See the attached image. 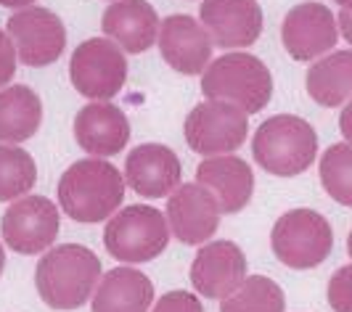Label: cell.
Here are the masks:
<instances>
[{
  "label": "cell",
  "instance_id": "26",
  "mask_svg": "<svg viewBox=\"0 0 352 312\" xmlns=\"http://www.w3.org/2000/svg\"><path fill=\"white\" fill-rule=\"evenodd\" d=\"M326 296L334 312H352V265L339 267L331 276Z\"/></svg>",
  "mask_w": 352,
  "mask_h": 312
},
{
  "label": "cell",
  "instance_id": "25",
  "mask_svg": "<svg viewBox=\"0 0 352 312\" xmlns=\"http://www.w3.org/2000/svg\"><path fill=\"white\" fill-rule=\"evenodd\" d=\"M320 183L334 201L352 207V143H334L320 156Z\"/></svg>",
  "mask_w": 352,
  "mask_h": 312
},
{
  "label": "cell",
  "instance_id": "2",
  "mask_svg": "<svg viewBox=\"0 0 352 312\" xmlns=\"http://www.w3.org/2000/svg\"><path fill=\"white\" fill-rule=\"evenodd\" d=\"M101 276V260L88 246L61 243L48 249L37 262L35 286L51 310H77L96 294Z\"/></svg>",
  "mask_w": 352,
  "mask_h": 312
},
{
  "label": "cell",
  "instance_id": "19",
  "mask_svg": "<svg viewBox=\"0 0 352 312\" xmlns=\"http://www.w3.org/2000/svg\"><path fill=\"white\" fill-rule=\"evenodd\" d=\"M104 35L124 53H143L159 37V14L146 0H117L104 11Z\"/></svg>",
  "mask_w": 352,
  "mask_h": 312
},
{
  "label": "cell",
  "instance_id": "30",
  "mask_svg": "<svg viewBox=\"0 0 352 312\" xmlns=\"http://www.w3.org/2000/svg\"><path fill=\"white\" fill-rule=\"evenodd\" d=\"M339 130H342V135L352 143V101L344 106V111L339 114Z\"/></svg>",
  "mask_w": 352,
  "mask_h": 312
},
{
  "label": "cell",
  "instance_id": "14",
  "mask_svg": "<svg viewBox=\"0 0 352 312\" xmlns=\"http://www.w3.org/2000/svg\"><path fill=\"white\" fill-rule=\"evenodd\" d=\"M212 37L201 21L186 14H173L159 27V51L167 67L177 74H204L212 64Z\"/></svg>",
  "mask_w": 352,
  "mask_h": 312
},
{
  "label": "cell",
  "instance_id": "21",
  "mask_svg": "<svg viewBox=\"0 0 352 312\" xmlns=\"http://www.w3.org/2000/svg\"><path fill=\"white\" fill-rule=\"evenodd\" d=\"M43 124V101L32 87L11 85L0 90V143L19 146Z\"/></svg>",
  "mask_w": 352,
  "mask_h": 312
},
{
  "label": "cell",
  "instance_id": "5",
  "mask_svg": "<svg viewBox=\"0 0 352 312\" xmlns=\"http://www.w3.org/2000/svg\"><path fill=\"white\" fill-rule=\"evenodd\" d=\"M104 243L106 252L124 265L157 260L170 243L167 217L154 207L130 204L106 223Z\"/></svg>",
  "mask_w": 352,
  "mask_h": 312
},
{
  "label": "cell",
  "instance_id": "3",
  "mask_svg": "<svg viewBox=\"0 0 352 312\" xmlns=\"http://www.w3.org/2000/svg\"><path fill=\"white\" fill-rule=\"evenodd\" d=\"M318 154L313 124L294 114H276L265 120L252 138V156L265 172L276 177L302 175Z\"/></svg>",
  "mask_w": 352,
  "mask_h": 312
},
{
  "label": "cell",
  "instance_id": "15",
  "mask_svg": "<svg viewBox=\"0 0 352 312\" xmlns=\"http://www.w3.org/2000/svg\"><path fill=\"white\" fill-rule=\"evenodd\" d=\"M201 24L217 48H249L263 35V8L257 0H204Z\"/></svg>",
  "mask_w": 352,
  "mask_h": 312
},
{
  "label": "cell",
  "instance_id": "13",
  "mask_svg": "<svg viewBox=\"0 0 352 312\" xmlns=\"http://www.w3.org/2000/svg\"><path fill=\"white\" fill-rule=\"evenodd\" d=\"M247 280V257L233 241H210L191 265V283L207 299H226Z\"/></svg>",
  "mask_w": 352,
  "mask_h": 312
},
{
  "label": "cell",
  "instance_id": "7",
  "mask_svg": "<svg viewBox=\"0 0 352 312\" xmlns=\"http://www.w3.org/2000/svg\"><path fill=\"white\" fill-rule=\"evenodd\" d=\"M69 77L80 96L93 104H109L127 82L124 51L106 37H90L72 53Z\"/></svg>",
  "mask_w": 352,
  "mask_h": 312
},
{
  "label": "cell",
  "instance_id": "18",
  "mask_svg": "<svg viewBox=\"0 0 352 312\" xmlns=\"http://www.w3.org/2000/svg\"><path fill=\"white\" fill-rule=\"evenodd\" d=\"M196 183L214 193L223 214H236L254 196V172L241 156H210L196 167Z\"/></svg>",
  "mask_w": 352,
  "mask_h": 312
},
{
  "label": "cell",
  "instance_id": "1",
  "mask_svg": "<svg viewBox=\"0 0 352 312\" xmlns=\"http://www.w3.org/2000/svg\"><path fill=\"white\" fill-rule=\"evenodd\" d=\"M124 175L106 159H80L58 180V204L74 223H104L124 201Z\"/></svg>",
  "mask_w": 352,
  "mask_h": 312
},
{
  "label": "cell",
  "instance_id": "33",
  "mask_svg": "<svg viewBox=\"0 0 352 312\" xmlns=\"http://www.w3.org/2000/svg\"><path fill=\"white\" fill-rule=\"evenodd\" d=\"M336 3H339L344 11H352V0H336Z\"/></svg>",
  "mask_w": 352,
  "mask_h": 312
},
{
  "label": "cell",
  "instance_id": "24",
  "mask_svg": "<svg viewBox=\"0 0 352 312\" xmlns=\"http://www.w3.org/2000/svg\"><path fill=\"white\" fill-rule=\"evenodd\" d=\"M37 183V164L21 146H0V201H19Z\"/></svg>",
  "mask_w": 352,
  "mask_h": 312
},
{
  "label": "cell",
  "instance_id": "29",
  "mask_svg": "<svg viewBox=\"0 0 352 312\" xmlns=\"http://www.w3.org/2000/svg\"><path fill=\"white\" fill-rule=\"evenodd\" d=\"M336 24H339V35L352 45V11H344V8H342V11H339V19H336Z\"/></svg>",
  "mask_w": 352,
  "mask_h": 312
},
{
  "label": "cell",
  "instance_id": "23",
  "mask_svg": "<svg viewBox=\"0 0 352 312\" xmlns=\"http://www.w3.org/2000/svg\"><path fill=\"white\" fill-rule=\"evenodd\" d=\"M283 289L267 276L247 278L230 296L220 302V312H283Z\"/></svg>",
  "mask_w": 352,
  "mask_h": 312
},
{
  "label": "cell",
  "instance_id": "32",
  "mask_svg": "<svg viewBox=\"0 0 352 312\" xmlns=\"http://www.w3.org/2000/svg\"><path fill=\"white\" fill-rule=\"evenodd\" d=\"M3 270H6V249H3V243H0V276H3Z\"/></svg>",
  "mask_w": 352,
  "mask_h": 312
},
{
  "label": "cell",
  "instance_id": "16",
  "mask_svg": "<svg viewBox=\"0 0 352 312\" xmlns=\"http://www.w3.org/2000/svg\"><path fill=\"white\" fill-rule=\"evenodd\" d=\"M180 159L162 143L135 146L124 159V183L146 199H167L180 188Z\"/></svg>",
  "mask_w": 352,
  "mask_h": 312
},
{
  "label": "cell",
  "instance_id": "8",
  "mask_svg": "<svg viewBox=\"0 0 352 312\" xmlns=\"http://www.w3.org/2000/svg\"><path fill=\"white\" fill-rule=\"evenodd\" d=\"M183 133H186L188 148L204 159L233 154L247 140L249 114L228 101L204 98L201 104L194 106V111H188Z\"/></svg>",
  "mask_w": 352,
  "mask_h": 312
},
{
  "label": "cell",
  "instance_id": "22",
  "mask_svg": "<svg viewBox=\"0 0 352 312\" xmlns=\"http://www.w3.org/2000/svg\"><path fill=\"white\" fill-rule=\"evenodd\" d=\"M307 93L326 109L352 101V51L329 53L316 61L307 69Z\"/></svg>",
  "mask_w": 352,
  "mask_h": 312
},
{
  "label": "cell",
  "instance_id": "20",
  "mask_svg": "<svg viewBox=\"0 0 352 312\" xmlns=\"http://www.w3.org/2000/svg\"><path fill=\"white\" fill-rule=\"evenodd\" d=\"M154 304V283L135 267H114L101 276L93 294V312H148Z\"/></svg>",
  "mask_w": 352,
  "mask_h": 312
},
{
  "label": "cell",
  "instance_id": "9",
  "mask_svg": "<svg viewBox=\"0 0 352 312\" xmlns=\"http://www.w3.org/2000/svg\"><path fill=\"white\" fill-rule=\"evenodd\" d=\"M6 32L16 48L19 61L27 67H48L58 61L67 48V27L61 16L40 5L16 11L8 19Z\"/></svg>",
  "mask_w": 352,
  "mask_h": 312
},
{
  "label": "cell",
  "instance_id": "6",
  "mask_svg": "<svg viewBox=\"0 0 352 312\" xmlns=\"http://www.w3.org/2000/svg\"><path fill=\"white\" fill-rule=\"evenodd\" d=\"M270 246L281 265L292 270H310L329 260L334 249V230L316 209H292L273 225Z\"/></svg>",
  "mask_w": 352,
  "mask_h": 312
},
{
  "label": "cell",
  "instance_id": "4",
  "mask_svg": "<svg viewBox=\"0 0 352 312\" xmlns=\"http://www.w3.org/2000/svg\"><path fill=\"white\" fill-rule=\"evenodd\" d=\"M201 93L210 101H228L247 114H257L273 98V74L257 56L230 51L204 69Z\"/></svg>",
  "mask_w": 352,
  "mask_h": 312
},
{
  "label": "cell",
  "instance_id": "10",
  "mask_svg": "<svg viewBox=\"0 0 352 312\" xmlns=\"http://www.w3.org/2000/svg\"><path fill=\"white\" fill-rule=\"evenodd\" d=\"M61 214L45 196H21L3 214V241L16 254H40L58 238Z\"/></svg>",
  "mask_w": 352,
  "mask_h": 312
},
{
  "label": "cell",
  "instance_id": "28",
  "mask_svg": "<svg viewBox=\"0 0 352 312\" xmlns=\"http://www.w3.org/2000/svg\"><path fill=\"white\" fill-rule=\"evenodd\" d=\"M16 58H19L16 48H14L8 32L0 30V87L8 85L14 80V74H16Z\"/></svg>",
  "mask_w": 352,
  "mask_h": 312
},
{
  "label": "cell",
  "instance_id": "11",
  "mask_svg": "<svg viewBox=\"0 0 352 312\" xmlns=\"http://www.w3.org/2000/svg\"><path fill=\"white\" fill-rule=\"evenodd\" d=\"M281 40L294 61H313L336 45L339 24L323 3H300L283 19Z\"/></svg>",
  "mask_w": 352,
  "mask_h": 312
},
{
  "label": "cell",
  "instance_id": "34",
  "mask_svg": "<svg viewBox=\"0 0 352 312\" xmlns=\"http://www.w3.org/2000/svg\"><path fill=\"white\" fill-rule=\"evenodd\" d=\"M347 254H350V260H352V230H350V238H347Z\"/></svg>",
  "mask_w": 352,
  "mask_h": 312
},
{
  "label": "cell",
  "instance_id": "31",
  "mask_svg": "<svg viewBox=\"0 0 352 312\" xmlns=\"http://www.w3.org/2000/svg\"><path fill=\"white\" fill-rule=\"evenodd\" d=\"M35 0H0V5H6V8H16V11H24V8H30Z\"/></svg>",
  "mask_w": 352,
  "mask_h": 312
},
{
  "label": "cell",
  "instance_id": "17",
  "mask_svg": "<svg viewBox=\"0 0 352 312\" xmlns=\"http://www.w3.org/2000/svg\"><path fill=\"white\" fill-rule=\"evenodd\" d=\"M74 140L93 159H109L130 143V120L120 106L88 104L74 117Z\"/></svg>",
  "mask_w": 352,
  "mask_h": 312
},
{
  "label": "cell",
  "instance_id": "12",
  "mask_svg": "<svg viewBox=\"0 0 352 312\" xmlns=\"http://www.w3.org/2000/svg\"><path fill=\"white\" fill-rule=\"evenodd\" d=\"M223 209L217 204L214 193H210L199 183H183L167 199V225L180 243L199 246L210 241L220 227Z\"/></svg>",
  "mask_w": 352,
  "mask_h": 312
},
{
  "label": "cell",
  "instance_id": "27",
  "mask_svg": "<svg viewBox=\"0 0 352 312\" xmlns=\"http://www.w3.org/2000/svg\"><path fill=\"white\" fill-rule=\"evenodd\" d=\"M151 312H204V304L199 302L196 294L175 289V291H167V294L162 296Z\"/></svg>",
  "mask_w": 352,
  "mask_h": 312
}]
</instances>
